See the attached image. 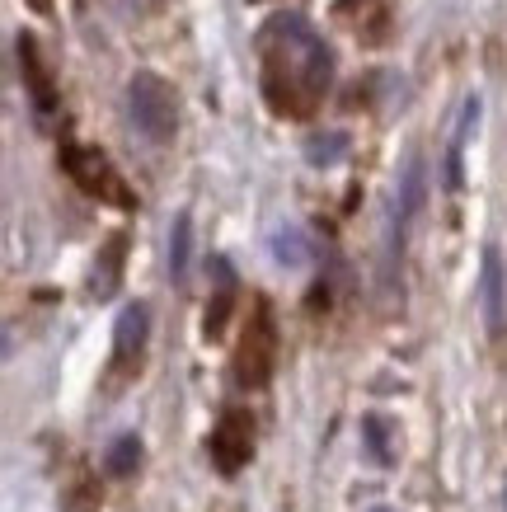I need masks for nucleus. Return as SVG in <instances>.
I'll return each instance as SVG.
<instances>
[{
  "instance_id": "1",
  "label": "nucleus",
  "mask_w": 507,
  "mask_h": 512,
  "mask_svg": "<svg viewBox=\"0 0 507 512\" xmlns=\"http://www.w3.org/2000/svg\"><path fill=\"white\" fill-rule=\"evenodd\" d=\"M259 57L268 109L277 118H310L334 76V57L315 38V29L301 15H277L259 33Z\"/></svg>"
},
{
  "instance_id": "2",
  "label": "nucleus",
  "mask_w": 507,
  "mask_h": 512,
  "mask_svg": "<svg viewBox=\"0 0 507 512\" xmlns=\"http://www.w3.org/2000/svg\"><path fill=\"white\" fill-rule=\"evenodd\" d=\"M273 367H277V320H273V306L259 296V301L249 306L245 334L235 343V381L249 390H259V386H268Z\"/></svg>"
},
{
  "instance_id": "3",
  "label": "nucleus",
  "mask_w": 507,
  "mask_h": 512,
  "mask_svg": "<svg viewBox=\"0 0 507 512\" xmlns=\"http://www.w3.org/2000/svg\"><path fill=\"white\" fill-rule=\"evenodd\" d=\"M127 109H132V123L146 141L165 146L179 127V99L169 90V80H160L155 71H137L132 85H127Z\"/></svg>"
},
{
  "instance_id": "4",
  "label": "nucleus",
  "mask_w": 507,
  "mask_h": 512,
  "mask_svg": "<svg viewBox=\"0 0 507 512\" xmlns=\"http://www.w3.org/2000/svg\"><path fill=\"white\" fill-rule=\"evenodd\" d=\"M62 170H66V179H71L80 193H90V198L113 202V207H137L132 188L123 184V174L113 170L108 156L94 151V146H62Z\"/></svg>"
},
{
  "instance_id": "5",
  "label": "nucleus",
  "mask_w": 507,
  "mask_h": 512,
  "mask_svg": "<svg viewBox=\"0 0 507 512\" xmlns=\"http://www.w3.org/2000/svg\"><path fill=\"white\" fill-rule=\"evenodd\" d=\"M207 451H212V466L221 470L226 480H235V475L254 461V419H249V409H226V414L216 419Z\"/></svg>"
},
{
  "instance_id": "6",
  "label": "nucleus",
  "mask_w": 507,
  "mask_h": 512,
  "mask_svg": "<svg viewBox=\"0 0 507 512\" xmlns=\"http://www.w3.org/2000/svg\"><path fill=\"white\" fill-rule=\"evenodd\" d=\"M146 329H151V311H146L141 301L118 315V329H113V376H132L141 367V353H146Z\"/></svg>"
},
{
  "instance_id": "7",
  "label": "nucleus",
  "mask_w": 507,
  "mask_h": 512,
  "mask_svg": "<svg viewBox=\"0 0 507 512\" xmlns=\"http://www.w3.org/2000/svg\"><path fill=\"white\" fill-rule=\"evenodd\" d=\"M15 52H19V76H24V90H29L33 109H38V113H57V80H52V71H47L38 38H33V33H19Z\"/></svg>"
},
{
  "instance_id": "8",
  "label": "nucleus",
  "mask_w": 507,
  "mask_h": 512,
  "mask_svg": "<svg viewBox=\"0 0 507 512\" xmlns=\"http://www.w3.org/2000/svg\"><path fill=\"white\" fill-rule=\"evenodd\" d=\"M479 296H484V320L493 334H503L507 325V301H503V254L484 249V278H479Z\"/></svg>"
},
{
  "instance_id": "9",
  "label": "nucleus",
  "mask_w": 507,
  "mask_h": 512,
  "mask_svg": "<svg viewBox=\"0 0 507 512\" xmlns=\"http://www.w3.org/2000/svg\"><path fill=\"white\" fill-rule=\"evenodd\" d=\"M123 264H127V235H108V245L99 249L94 273H90V292L99 296V301L118 292V282H123Z\"/></svg>"
},
{
  "instance_id": "10",
  "label": "nucleus",
  "mask_w": 507,
  "mask_h": 512,
  "mask_svg": "<svg viewBox=\"0 0 507 512\" xmlns=\"http://www.w3.org/2000/svg\"><path fill=\"white\" fill-rule=\"evenodd\" d=\"M479 113H484V104H479V94H470L461 104V123H456V137H451V151H446V188L451 193L461 188V151H465V141L475 137Z\"/></svg>"
},
{
  "instance_id": "11",
  "label": "nucleus",
  "mask_w": 507,
  "mask_h": 512,
  "mask_svg": "<svg viewBox=\"0 0 507 512\" xmlns=\"http://www.w3.org/2000/svg\"><path fill=\"white\" fill-rule=\"evenodd\" d=\"M188 259H193V217L179 212L169 226V273H174V282L188 278Z\"/></svg>"
},
{
  "instance_id": "12",
  "label": "nucleus",
  "mask_w": 507,
  "mask_h": 512,
  "mask_svg": "<svg viewBox=\"0 0 507 512\" xmlns=\"http://www.w3.org/2000/svg\"><path fill=\"white\" fill-rule=\"evenodd\" d=\"M231 311H235V282H221L216 296L207 301V315H202V334L207 339H221L226 325H231Z\"/></svg>"
},
{
  "instance_id": "13",
  "label": "nucleus",
  "mask_w": 507,
  "mask_h": 512,
  "mask_svg": "<svg viewBox=\"0 0 507 512\" xmlns=\"http://www.w3.org/2000/svg\"><path fill=\"white\" fill-rule=\"evenodd\" d=\"M268 249H273V259L282 268H301L310 259V249H306V235L296 231V226H277L273 240H268Z\"/></svg>"
},
{
  "instance_id": "14",
  "label": "nucleus",
  "mask_w": 507,
  "mask_h": 512,
  "mask_svg": "<svg viewBox=\"0 0 507 512\" xmlns=\"http://www.w3.org/2000/svg\"><path fill=\"white\" fill-rule=\"evenodd\" d=\"M99 508H104V489H99L94 475H80L62 494V512H99Z\"/></svg>"
},
{
  "instance_id": "15",
  "label": "nucleus",
  "mask_w": 507,
  "mask_h": 512,
  "mask_svg": "<svg viewBox=\"0 0 507 512\" xmlns=\"http://www.w3.org/2000/svg\"><path fill=\"white\" fill-rule=\"evenodd\" d=\"M418 207H423V160H409L404 165V179H400V226L414 217Z\"/></svg>"
},
{
  "instance_id": "16",
  "label": "nucleus",
  "mask_w": 507,
  "mask_h": 512,
  "mask_svg": "<svg viewBox=\"0 0 507 512\" xmlns=\"http://www.w3.org/2000/svg\"><path fill=\"white\" fill-rule=\"evenodd\" d=\"M104 466L113 470V475H132V470L141 466V437L137 433H123L118 442H113V447H108Z\"/></svg>"
},
{
  "instance_id": "17",
  "label": "nucleus",
  "mask_w": 507,
  "mask_h": 512,
  "mask_svg": "<svg viewBox=\"0 0 507 512\" xmlns=\"http://www.w3.org/2000/svg\"><path fill=\"white\" fill-rule=\"evenodd\" d=\"M362 437H367V451L381 461V466H395V451H390V419L367 414V419H362Z\"/></svg>"
},
{
  "instance_id": "18",
  "label": "nucleus",
  "mask_w": 507,
  "mask_h": 512,
  "mask_svg": "<svg viewBox=\"0 0 507 512\" xmlns=\"http://www.w3.org/2000/svg\"><path fill=\"white\" fill-rule=\"evenodd\" d=\"M343 151H348V137H343V132H329V137H310L306 141L310 165H334Z\"/></svg>"
},
{
  "instance_id": "19",
  "label": "nucleus",
  "mask_w": 507,
  "mask_h": 512,
  "mask_svg": "<svg viewBox=\"0 0 507 512\" xmlns=\"http://www.w3.org/2000/svg\"><path fill=\"white\" fill-rule=\"evenodd\" d=\"M371 512H395V508H371Z\"/></svg>"
}]
</instances>
